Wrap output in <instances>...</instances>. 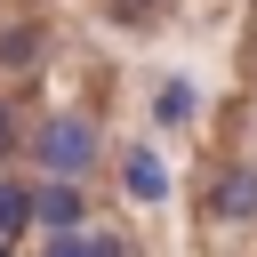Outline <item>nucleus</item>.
<instances>
[{
  "label": "nucleus",
  "instance_id": "1",
  "mask_svg": "<svg viewBox=\"0 0 257 257\" xmlns=\"http://www.w3.org/2000/svg\"><path fill=\"white\" fill-rule=\"evenodd\" d=\"M193 225H201L209 257H257V0H249V32H241V80L201 153Z\"/></svg>",
  "mask_w": 257,
  "mask_h": 257
}]
</instances>
